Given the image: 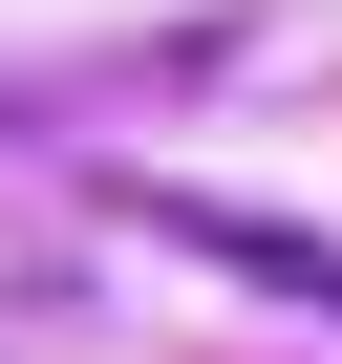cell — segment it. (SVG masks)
I'll return each instance as SVG.
<instances>
[{"label": "cell", "mask_w": 342, "mask_h": 364, "mask_svg": "<svg viewBox=\"0 0 342 364\" xmlns=\"http://www.w3.org/2000/svg\"><path fill=\"white\" fill-rule=\"evenodd\" d=\"M171 257H214V279H257V300H299V321H342V236H299V215H236V193H128Z\"/></svg>", "instance_id": "obj_1"}]
</instances>
